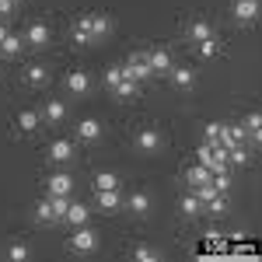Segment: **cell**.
<instances>
[{
	"instance_id": "1",
	"label": "cell",
	"mask_w": 262,
	"mask_h": 262,
	"mask_svg": "<svg viewBox=\"0 0 262 262\" xmlns=\"http://www.w3.org/2000/svg\"><path fill=\"white\" fill-rule=\"evenodd\" d=\"M95 248H98V234H95L91 227H84V224H81V227L70 234V252H77V255H91Z\"/></svg>"
},
{
	"instance_id": "2",
	"label": "cell",
	"mask_w": 262,
	"mask_h": 262,
	"mask_svg": "<svg viewBox=\"0 0 262 262\" xmlns=\"http://www.w3.org/2000/svg\"><path fill=\"white\" fill-rule=\"evenodd\" d=\"M122 77H126V81H147V77H150V67H147V56H143V53H133V56H129V63H126V67H122Z\"/></svg>"
},
{
	"instance_id": "3",
	"label": "cell",
	"mask_w": 262,
	"mask_h": 262,
	"mask_svg": "<svg viewBox=\"0 0 262 262\" xmlns=\"http://www.w3.org/2000/svg\"><path fill=\"white\" fill-rule=\"evenodd\" d=\"M147 56V67H150V74H168L175 63H171V53L164 49V46H158V49H150V53H143Z\"/></svg>"
},
{
	"instance_id": "4",
	"label": "cell",
	"mask_w": 262,
	"mask_h": 262,
	"mask_svg": "<svg viewBox=\"0 0 262 262\" xmlns=\"http://www.w3.org/2000/svg\"><path fill=\"white\" fill-rule=\"evenodd\" d=\"M95 206H98L101 213H116L122 206V192L119 189H98L95 192Z\"/></svg>"
},
{
	"instance_id": "5",
	"label": "cell",
	"mask_w": 262,
	"mask_h": 262,
	"mask_svg": "<svg viewBox=\"0 0 262 262\" xmlns=\"http://www.w3.org/2000/svg\"><path fill=\"white\" fill-rule=\"evenodd\" d=\"M60 122H67V105L60 98H49L42 108V126H60Z\"/></svg>"
},
{
	"instance_id": "6",
	"label": "cell",
	"mask_w": 262,
	"mask_h": 262,
	"mask_svg": "<svg viewBox=\"0 0 262 262\" xmlns=\"http://www.w3.org/2000/svg\"><path fill=\"white\" fill-rule=\"evenodd\" d=\"M84 21H88L91 39H95V42L108 39V32H112V18H108V14H84Z\"/></svg>"
},
{
	"instance_id": "7",
	"label": "cell",
	"mask_w": 262,
	"mask_h": 262,
	"mask_svg": "<svg viewBox=\"0 0 262 262\" xmlns=\"http://www.w3.org/2000/svg\"><path fill=\"white\" fill-rule=\"evenodd\" d=\"M137 150H143V154H158V150H161V133H158L154 126L140 129V133H137Z\"/></svg>"
},
{
	"instance_id": "8",
	"label": "cell",
	"mask_w": 262,
	"mask_h": 262,
	"mask_svg": "<svg viewBox=\"0 0 262 262\" xmlns=\"http://www.w3.org/2000/svg\"><path fill=\"white\" fill-rule=\"evenodd\" d=\"M231 11H234V21L252 25V21L259 18V0H234V4H231Z\"/></svg>"
},
{
	"instance_id": "9",
	"label": "cell",
	"mask_w": 262,
	"mask_h": 262,
	"mask_svg": "<svg viewBox=\"0 0 262 262\" xmlns=\"http://www.w3.org/2000/svg\"><path fill=\"white\" fill-rule=\"evenodd\" d=\"M168 77H171V84H175L179 91H192V88H196V70H192V67H171Z\"/></svg>"
},
{
	"instance_id": "10",
	"label": "cell",
	"mask_w": 262,
	"mask_h": 262,
	"mask_svg": "<svg viewBox=\"0 0 262 262\" xmlns=\"http://www.w3.org/2000/svg\"><path fill=\"white\" fill-rule=\"evenodd\" d=\"M46 189H49V196H70L74 192V179L67 171H56V175L46 179Z\"/></svg>"
},
{
	"instance_id": "11",
	"label": "cell",
	"mask_w": 262,
	"mask_h": 262,
	"mask_svg": "<svg viewBox=\"0 0 262 262\" xmlns=\"http://www.w3.org/2000/svg\"><path fill=\"white\" fill-rule=\"evenodd\" d=\"M122 206H126L129 213H137V217H147V213H150V196H147L143 189H137V192H129V196L122 200Z\"/></svg>"
},
{
	"instance_id": "12",
	"label": "cell",
	"mask_w": 262,
	"mask_h": 262,
	"mask_svg": "<svg viewBox=\"0 0 262 262\" xmlns=\"http://www.w3.org/2000/svg\"><path fill=\"white\" fill-rule=\"evenodd\" d=\"M21 39L28 42V46H35V49L49 46V25H42V21H32V25H28V32H25Z\"/></svg>"
},
{
	"instance_id": "13",
	"label": "cell",
	"mask_w": 262,
	"mask_h": 262,
	"mask_svg": "<svg viewBox=\"0 0 262 262\" xmlns=\"http://www.w3.org/2000/svg\"><path fill=\"white\" fill-rule=\"evenodd\" d=\"M63 84H67V91H70V95H88V91H91V77H88L84 70H70Z\"/></svg>"
},
{
	"instance_id": "14",
	"label": "cell",
	"mask_w": 262,
	"mask_h": 262,
	"mask_svg": "<svg viewBox=\"0 0 262 262\" xmlns=\"http://www.w3.org/2000/svg\"><path fill=\"white\" fill-rule=\"evenodd\" d=\"M88 217H91V206H84V203H70V206H67V213H63V221L70 224V227L88 224Z\"/></svg>"
},
{
	"instance_id": "15",
	"label": "cell",
	"mask_w": 262,
	"mask_h": 262,
	"mask_svg": "<svg viewBox=\"0 0 262 262\" xmlns=\"http://www.w3.org/2000/svg\"><path fill=\"white\" fill-rule=\"evenodd\" d=\"M70 158H74V143H70V140H53V143H49V161L67 164Z\"/></svg>"
},
{
	"instance_id": "16",
	"label": "cell",
	"mask_w": 262,
	"mask_h": 262,
	"mask_svg": "<svg viewBox=\"0 0 262 262\" xmlns=\"http://www.w3.org/2000/svg\"><path fill=\"white\" fill-rule=\"evenodd\" d=\"M77 137H81L84 143L101 140V122L98 119H81V122H77Z\"/></svg>"
},
{
	"instance_id": "17",
	"label": "cell",
	"mask_w": 262,
	"mask_h": 262,
	"mask_svg": "<svg viewBox=\"0 0 262 262\" xmlns=\"http://www.w3.org/2000/svg\"><path fill=\"white\" fill-rule=\"evenodd\" d=\"M39 126H42V116L35 112V108H21L18 112V129L21 133H35Z\"/></svg>"
},
{
	"instance_id": "18",
	"label": "cell",
	"mask_w": 262,
	"mask_h": 262,
	"mask_svg": "<svg viewBox=\"0 0 262 262\" xmlns=\"http://www.w3.org/2000/svg\"><path fill=\"white\" fill-rule=\"evenodd\" d=\"M179 210H182V217H189V221H192V217H200V213H203L200 196H196V192H185L182 203H179Z\"/></svg>"
},
{
	"instance_id": "19",
	"label": "cell",
	"mask_w": 262,
	"mask_h": 262,
	"mask_svg": "<svg viewBox=\"0 0 262 262\" xmlns=\"http://www.w3.org/2000/svg\"><path fill=\"white\" fill-rule=\"evenodd\" d=\"M203 210H206L210 217H224V213H227V192H213L210 200L203 203Z\"/></svg>"
},
{
	"instance_id": "20",
	"label": "cell",
	"mask_w": 262,
	"mask_h": 262,
	"mask_svg": "<svg viewBox=\"0 0 262 262\" xmlns=\"http://www.w3.org/2000/svg\"><path fill=\"white\" fill-rule=\"evenodd\" d=\"M25 81L32 84V88H42V84L49 81V70L42 63H32V67H25Z\"/></svg>"
},
{
	"instance_id": "21",
	"label": "cell",
	"mask_w": 262,
	"mask_h": 262,
	"mask_svg": "<svg viewBox=\"0 0 262 262\" xmlns=\"http://www.w3.org/2000/svg\"><path fill=\"white\" fill-rule=\"evenodd\" d=\"M21 46H25V39H21V35H11V32H7V35H4V42H0V53L14 60V56H21Z\"/></svg>"
},
{
	"instance_id": "22",
	"label": "cell",
	"mask_w": 262,
	"mask_h": 262,
	"mask_svg": "<svg viewBox=\"0 0 262 262\" xmlns=\"http://www.w3.org/2000/svg\"><path fill=\"white\" fill-rule=\"evenodd\" d=\"M210 179H213V175H210V168H206V164H192V168L185 171V182H189L192 189L203 185V182H210Z\"/></svg>"
},
{
	"instance_id": "23",
	"label": "cell",
	"mask_w": 262,
	"mask_h": 262,
	"mask_svg": "<svg viewBox=\"0 0 262 262\" xmlns=\"http://www.w3.org/2000/svg\"><path fill=\"white\" fill-rule=\"evenodd\" d=\"M185 35H189V39L192 42H203V39H210V35H213V28H210V21H192V25H189V32H185Z\"/></svg>"
},
{
	"instance_id": "24",
	"label": "cell",
	"mask_w": 262,
	"mask_h": 262,
	"mask_svg": "<svg viewBox=\"0 0 262 262\" xmlns=\"http://www.w3.org/2000/svg\"><path fill=\"white\" fill-rule=\"evenodd\" d=\"M91 185H95V192H98V189H119V175H116V171H98V175L91 179Z\"/></svg>"
},
{
	"instance_id": "25",
	"label": "cell",
	"mask_w": 262,
	"mask_h": 262,
	"mask_svg": "<svg viewBox=\"0 0 262 262\" xmlns=\"http://www.w3.org/2000/svg\"><path fill=\"white\" fill-rule=\"evenodd\" d=\"M49 200V210H53V221L60 224L63 213H67V206H70V196H46Z\"/></svg>"
},
{
	"instance_id": "26",
	"label": "cell",
	"mask_w": 262,
	"mask_h": 262,
	"mask_svg": "<svg viewBox=\"0 0 262 262\" xmlns=\"http://www.w3.org/2000/svg\"><path fill=\"white\" fill-rule=\"evenodd\" d=\"M74 42H77V46H91V42H95V39H91V28H88V21H77V25H74Z\"/></svg>"
},
{
	"instance_id": "27",
	"label": "cell",
	"mask_w": 262,
	"mask_h": 262,
	"mask_svg": "<svg viewBox=\"0 0 262 262\" xmlns=\"http://www.w3.org/2000/svg\"><path fill=\"white\" fill-rule=\"evenodd\" d=\"M196 46H200V56H203V60H213V56L221 53V42L213 39V35H210V39H203V42H196Z\"/></svg>"
},
{
	"instance_id": "28",
	"label": "cell",
	"mask_w": 262,
	"mask_h": 262,
	"mask_svg": "<svg viewBox=\"0 0 262 262\" xmlns=\"http://www.w3.org/2000/svg\"><path fill=\"white\" fill-rule=\"evenodd\" d=\"M137 91H140V84H137V81H126V77H122V81L112 88V95H119V98H133Z\"/></svg>"
},
{
	"instance_id": "29",
	"label": "cell",
	"mask_w": 262,
	"mask_h": 262,
	"mask_svg": "<svg viewBox=\"0 0 262 262\" xmlns=\"http://www.w3.org/2000/svg\"><path fill=\"white\" fill-rule=\"evenodd\" d=\"M133 259H140V262H158V259H161V252H158V248H150V245H137V248H133Z\"/></svg>"
},
{
	"instance_id": "30",
	"label": "cell",
	"mask_w": 262,
	"mask_h": 262,
	"mask_svg": "<svg viewBox=\"0 0 262 262\" xmlns=\"http://www.w3.org/2000/svg\"><path fill=\"white\" fill-rule=\"evenodd\" d=\"M203 143H210V147L221 143V122H206V129H203Z\"/></svg>"
},
{
	"instance_id": "31",
	"label": "cell",
	"mask_w": 262,
	"mask_h": 262,
	"mask_svg": "<svg viewBox=\"0 0 262 262\" xmlns=\"http://www.w3.org/2000/svg\"><path fill=\"white\" fill-rule=\"evenodd\" d=\"M35 221H39V224H56V221H53V210H49V200L35 203Z\"/></svg>"
},
{
	"instance_id": "32",
	"label": "cell",
	"mask_w": 262,
	"mask_h": 262,
	"mask_svg": "<svg viewBox=\"0 0 262 262\" xmlns=\"http://www.w3.org/2000/svg\"><path fill=\"white\" fill-rule=\"evenodd\" d=\"M196 161L206 164V168L213 164V147H210V143H200V150H196Z\"/></svg>"
},
{
	"instance_id": "33",
	"label": "cell",
	"mask_w": 262,
	"mask_h": 262,
	"mask_svg": "<svg viewBox=\"0 0 262 262\" xmlns=\"http://www.w3.org/2000/svg\"><path fill=\"white\" fill-rule=\"evenodd\" d=\"M7 255H11V259H14V262H25V259H28V245L14 242V245H11V248H7Z\"/></svg>"
},
{
	"instance_id": "34",
	"label": "cell",
	"mask_w": 262,
	"mask_h": 262,
	"mask_svg": "<svg viewBox=\"0 0 262 262\" xmlns=\"http://www.w3.org/2000/svg\"><path fill=\"white\" fill-rule=\"evenodd\" d=\"M119 81H122V67H108V70H105V84H108V88H116Z\"/></svg>"
},
{
	"instance_id": "35",
	"label": "cell",
	"mask_w": 262,
	"mask_h": 262,
	"mask_svg": "<svg viewBox=\"0 0 262 262\" xmlns=\"http://www.w3.org/2000/svg\"><path fill=\"white\" fill-rule=\"evenodd\" d=\"M14 11V0H0V18H7Z\"/></svg>"
},
{
	"instance_id": "36",
	"label": "cell",
	"mask_w": 262,
	"mask_h": 262,
	"mask_svg": "<svg viewBox=\"0 0 262 262\" xmlns=\"http://www.w3.org/2000/svg\"><path fill=\"white\" fill-rule=\"evenodd\" d=\"M4 35H7V28H4V25H0V42H4Z\"/></svg>"
},
{
	"instance_id": "37",
	"label": "cell",
	"mask_w": 262,
	"mask_h": 262,
	"mask_svg": "<svg viewBox=\"0 0 262 262\" xmlns=\"http://www.w3.org/2000/svg\"><path fill=\"white\" fill-rule=\"evenodd\" d=\"M14 4H18V0H14Z\"/></svg>"
}]
</instances>
